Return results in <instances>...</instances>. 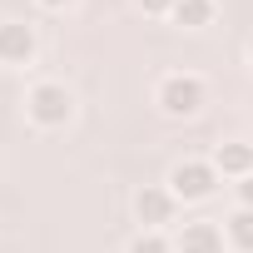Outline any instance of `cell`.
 I'll return each mask as SVG.
<instances>
[{
    "label": "cell",
    "instance_id": "cell-5",
    "mask_svg": "<svg viewBox=\"0 0 253 253\" xmlns=\"http://www.w3.org/2000/svg\"><path fill=\"white\" fill-rule=\"evenodd\" d=\"M35 60V30L25 20H0V65H30Z\"/></svg>",
    "mask_w": 253,
    "mask_h": 253
},
{
    "label": "cell",
    "instance_id": "cell-6",
    "mask_svg": "<svg viewBox=\"0 0 253 253\" xmlns=\"http://www.w3.org/2000/svg\"><path fill=\"white\" fill-rule=\"evenodd\" d=\"M179 253H223V228L213 218H194L179 228Z\"/></svg>",
    "mask_w": 253,
    "mask_h": 253
},
{
    "label": "cell",
    "instance_id": "cell-10",
    "mask_svg": "<svg viewBox=\"0 0 253 253\" xmlns=\"http://www.w3.org/2000/svg\"><path fill=\"white\" fill-rule=\"evenodd\" d=\"M129 253H174V248H169V238H164V233H149V228H144V233L129 243Z\"/></svg>",
    "mask_w": 253,
    "mask_h": 253
},
{
    "label": "cell",
    "instance_id": "cell-13",
    "mask_svg": "<svg viewBox=\"0 0 253 253\" xmlns=\"http://www.w3.org/2000/svg\"><path fill=\"white\" fill-rule=\"evenodd\" d=\"M35 5H45V10H65V5H75V0H35Z\"/></svg>",
    "mask_w": 253,
    "mask_h": 253
},
{
    "label": "cell",
    "instance_id": "cell-2",
    "mask_svg": "<svg viewBox=\"0 0 253 253\" xmlns=\"http://www.w3.org/2000/svg\"><path fill=\"white\" fill-rule=\"evenodd\" d=\"M25 114L40 124V129H60V124H70V114H75V99H70L65 84L45 80V84H35L25 94Z\"/></svg>",
    "mask_w": 253,
    "mask_h": 253
},
{
    "label": "cell",
    "instance_id": "cell-14",
    "mask_svg": "<svg viewBox=\"0 0 253 253\" xmlns=\"http://www.w3.org/2000/svg\"><path fill=\"white\" fill-rule=\"evenodd\" d=\"M248 60H253V40H248Z\"/></svg>",
    "mask_w": 253,
    "mask_h": 253
},
{
    "label": "cell",
    "instance_id": "cell-7",
    "mask_svg": "<svg viewBox=\"0 0 253 253\" xmlns=\"http://www.w3.org/2000/svg\"><path fill=\"white\" fill-rule=\"evenodd\" d=\"M213 169L228 174V179H248V174H253V144H243V139L218 144V149H213Z\"/></svg>",
    "mask_w": 253,
    "mask_h": 253
},
{
    "label": "cell",
    "instance_id": "cell-3",
    "mask_svg": "<svg viewBox=\"0 0 253 253\" xmlns=\"http://www.w3.org/2000/svg\"><path fill=\"white\" fill-rule=\"evenodd\" d=\"M154 99H159V109L169 119H194L204 109V80L199 75H164Z\"/></svg>",
    "mask_w": 253,
    "mask_h": 253
},
{
    "label": "cell",
    "instance_id": "cell-11",
    "mask_svg": "<svg viewBox=\"0 0 253 253\" xmlns=\"http://www.w3.org/2000/svg\"><path fill=\"white\" fill-rule=\"evenodd\" d=\"M144 15H174V0H134Z\"/></svg>",
    "mask_w": 253,
    "mask_h": 253
},
{
    "label": "cell",
    "instance_id": "cell-12",
    "mask_svg": "<svg viewBox=\"0 0 253 253\" xmlns=\"http://www.w3.org/2000/svg\"><path fill=\"white\" fill-rule=\"evenodd\" d=\"M238 204H243V209H253V174H248V179H238Z\"/></svg>",
    "mask_w": 253,
    "mask_h": 253
},
{
    "label": "cell",
    "instance_id": "cell-9",
    "mask_svg": "<svg viewBox=\"0 0 253 253\" xmlns=\"http://www.w3.org/2000/svg\"><path fill=\"white\" fill-rule=\"evenodd\" d=\"M223 238H228L238 253H253V209H238V213L223 223Z\"/></svg>",
    "mask_w": 253,
    "mask_h": 253
},
{
    "label": "cell",
    "instance_id": "cell-8",
    "mask_svg": "<svg viewBox=\"0 0 253 253\" xmlns=\"http://www.w3.org/2000/svg\"><path fill=\"white\" fill-rule=\"evenodd\" d=\"M209 20H213V0H174V25L204 30Z\"/></svg>",
    "mask_w": 253,
    "mask_h": 253
},
{
    "label": "cell",
    "instance_id": "cell-1",
    "mask_svg": "<svg viewBox=\"0 0 253 253\" xmlns=\"http://www.w3.org/2000/svg\"><path fill=\"white\" fill-rule=\"evenodd\" d=\"M218 179L223 174L213 169V159H184V164L169 169V194L184 199V204H199V199H213Z\"/></svg>",
    "mask_w": 253,
    "mask_h": 253
},
{
    "label": "cell",
    "instance_id": "cell-4",
    "mask_svg": "<svg viewBox=\"0 0 253 253\" xmlns=\"http://www.w3.org/2000/svg\"><path fill=\"white\" fill-rule=\"evenodd\" d=\"M174 204H179V199H174L169 189H154V184H144V189L134 194V213H139V223H144L149 233H159V228L174 218Z\"/></svg>",
    "mask_w": 253,
    "mask_h": 253
}]
</instances>
